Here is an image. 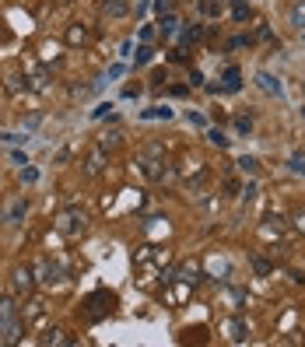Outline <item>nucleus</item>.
Returning <instances> with one entry per match:
<instances>
[{"label": "nucleus", "instance_id": "f257e3e1", "mask_svg": "<svg viewBox=\"0 0 305 347\" xmlns=\"http://www.w3.org/2000/svg\"><path fill=\"white\" fill-rule=\"evenodd\" d=\"M18 330H21V323H18V309H14L11 302H4V305H0V333H4V340H14Z\"/></svg>", "mask_w": 305, "mask_h": 347}, {"label": "nucleus", "instance_id": "f03ea898", "mask_svg": "<svg viewBox=\"0 0 305 347\" xmlns=\"http://www.w3.org/2000/svg\"><path fill=\"white\" fill-rule=\"evenodd\" d=\"M56 228H60L64 235H81V232H84V214H81V210H64V214L56 217Z\"/></svg>", "mask_w": 305, "mask_h": 347}, {"label": "nucleus", "instance_id": "7ed1b4c3", "mask_svg": "<svg viewBox=\"0 0 305 347\" xmlns=\"http://www.w3.org/2000/svg\"><path fill=\"white\" fill-rule=\"evenodd\" d=\"M39 270H42V284H49V287H60V284H64V270H60V267H53L49 260H42V263H39Z\"/></svg>", "mask_w": 305, "mask_h": 347}, {"label": "nucleus", "instance_id": "20e7f679", "mask_svg": "<svg viewBox=\"0 0 305 347\" xmlns=\"http://www.w3.org/2000/svg\"><path fill=\"white\" fill-rule=\"evenodd\" d=\"M25 207H28V200H25V197H18V200L7 207V214H4V224H21V217H25Z\"/></svg>", "mask_w": 305, "mask_h": 347}, {"label": "nucleus", "instance_id": "39448f33", "mask_svg": "<svg viewBox=\"0 0 305 347\" xmlns=\"http://www.w3.org/2000/svg\"><path fill=\"white\" fill-rule=\"evenodd\" d=\"M14 287H18V291H28V287H32V270H28V267H18V270H14Z\"/></svg>", "mask_w": 305, "mask_h": 347}, {"label": "nucleus", "instance_id": "423d86ee", "mask_svg": "<svg viewBox=\"0 0 305 347\" xmlns=\"http://www.w3.org/2000/svg\"><path fill=\"white\" fill-rule=\"evenodd\" d=\"M102 11H105L109 18H123V14H127V0H105Z\"/></svg>", "mask_w": 305, "mask_h": 347}, {"label": "nucleus", "instance_id": "0eeeda50", "mask_svg": "<svg viewBox=\"0 0 305 347\" xmlns=\"http://www.w3.org/2000/svg\"><path fill=\"white\" fill-rule=\"evenodd\" d=\"M291 25H295L298 32H305V0H298V4L291 7Z\"/></svg>", "mask_w": 305, "mask_h": 347}, {"label": "nucleus", "instance_id": "6e6552de", "mask_svg": "<svg viewBox=\"0 0 305 347\" xmlns=\"http://www.w3.org/2000/svg\"><path fill=\"white\" fill-rule=\"evenodd\" d=\"M102 161H105V154H102V151H91V158H88V165H84V168H88V176L102 172Z\"/></svg>", "mask_w": 305, "mask_h": 347}, {"label": "nucleus", "instance_id": "1a4fd4ad", "mask_svg": "<svg viewBox=\"0 0 305 347\" xmlns=\"http://www.w3.org/2000/svg\"><path fill=\"white\" fill-rule=\"evenodd\" d=\"M260 84H263V88H267L270 95H281V84H277V81H274L270 74H260Z\"/></svg>", "mask_w": 305, "mask_h": 347}, {"label": "nucleus", "instance_id": "9d476101", "mask_svg": "<svg viewBox=\"0 0 305 347\" xmlns=\"http://www.w3.org/2000/svg\"><path fill=\"white\" fill-rule=\"evenodd\" d=\"M137 165H141V172H144L148 179H158V176H161V168H158L154 161H137Z\"/></svg>", "mask_w": 305, "mask_h": 347}, {"label": "nucleus", "instance_id": "9b49d317", "mask_svg": "<svg viewBox=\"0 0 305 347\" xmlns=\"http://www.w3.org/2000/svg\"><path fill=\"white\" fill-rule=\"evenodd\" d=\"M231 330V340H246V330H242V323H228Z\"/></svg>", "mask_w": 305, "mask_h": 347}, {"label": "nucleus", "instance_id": "f8f14e48", "mask_svg": "<svg viewBox=\"0 0 305 347\" xmlns=\"http://www.w3.org/2000/svg\"><path fill=\"white\" fill-rule=\"evenodd\" d=\"M67 39H71V42H84V28H77V25H71V32H67Z\"/></svg>", "mask_w": 305, "mask_h": 347}, {"label": "nucleus", "instance_id": "ddd939ff", "mask_svg": "<svg viewBox=\"0 0 305 347\" xmlns=\"http://www.w3.org/2000/svg\"><path fill=\"white\" fill-rule=\"evenodd\" d=\"M144 116H148V120H161V116H165V120H168V116H172V112H168V109H151V112H144Z\"/></svg>", "mask_w": 305, "mask_h": 347}, {"label": "nucleus", "instance_id": "4468645a", "mask_svg": "<svg viewBox=\"0 0 305 347\" xmlns=\"http://www.w3.org/2000/svg\"><path fill=\"white\" fill-rule=\"evenodd\" d=\"M211 140H214V144H221V147H225V144H228V137H225V134H221V130H211Z\"/></svg>", "mask_w": 305, "mask_h": 347}, {"label": "nucleus", "instance_id": "2eb2a0df", "mask_svg": "<svg viewBox=\"0 0 305 347\" xmlns=\"http://www.w3.org/2000/svg\"><path fill=\"white\" fill-rule=\"evenodd\" d=\"M238 165H242V168H246V172H256V161H253V158H242V161H238Z\"/></svg>", "mask_w": 305, "mask_h": 347}, {"label": "nucleus", "instance_id": "dca6fc26", "mask_svg": "<svg viewBox=\"0 0 305 347\" xmlns=\"http://www.w3.org/2000/svg\"><path fill=\"white\" fill-rule=\"evenodd\" d=\"M298 224H302V228H305V214H302V217H298Z\"/></svg>", "mask_w": 305, "mask_h": 347}]
</instances>
